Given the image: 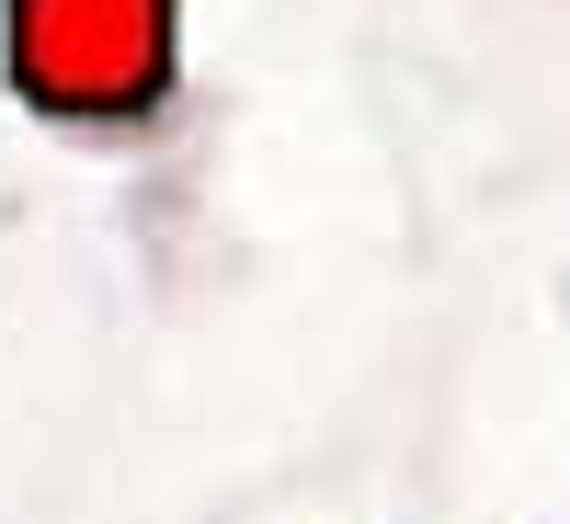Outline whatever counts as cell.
<instances>
[{
  "label": "cell",
  "instance_id": "cell-1",
  "mask_svg": "<svg viewBox=\"0 0 570 524\" xmlns=\"http://www.w3.org/2000/svg\"><path fill=\"white\" fill-rule=\"evenodd\" d=\"M0 103L35 149L183 206L217 126L195 0H0Z\"/></svg>",
  "mask_w": 570,
  "mask_h": 524
}]
</instances>
